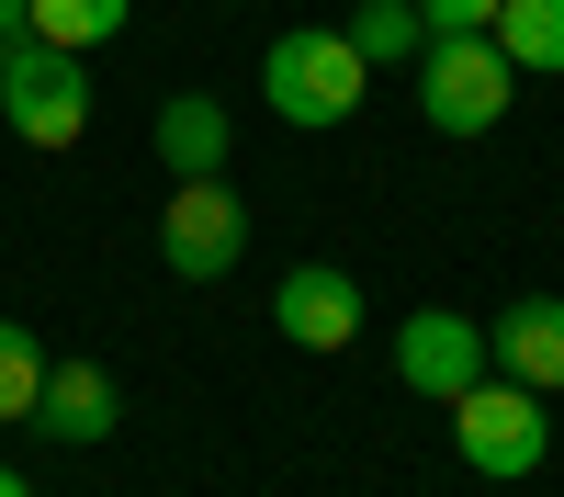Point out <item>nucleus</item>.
<instances>
[{
  "label": "nucleus",
  "instance_id": "obj_1",
  "mask_svg": "<svg viewBox=\"0 0 564 497\" xmlns=\"http://www.w3.org/2000/svg\"><path fill=\"white\" fill-rule=\"evenodd\" d=\"M361 79H372V57H361V45H350L339 23L271 34V57H260V90H271V114H282V125H305V136L350 125V114H361Z\"/></svg>",
  "mask_w": 564,
  "mask_h": 497
},
{
  "label": "nucleus",
  "instance_id": "obj_2",
  "mask_svg": "<svg viewBox=\"0 0 564 497\" xmlns=\"http://www.w3.org/2000/svg\"><path fill=\"white\" fill-rule=\"evenodd\" d=\"M508 79L520 68H508L486 34H430L417 45V114H430L441 136H486L508 114Z\"/></svg>",
  "mask_w": 564,
  "mask_h": 497
},
{
  "label": "nucleus",
  "instance_id": "obj_3",
  "mask_svg": "<svg viewBox=\"0 0 564 497\" xmlns=\"http://www.w3.org/2000/svg\"><path fill=\"white\" fill-rule=\"evenodd\" d=\"M238 249H249V204L226 193V170L170 181V204H159V260L181 271V283H226Z\"/></svg>",
  "mask_w": 564,
  "mask_h": 497
},
{
  "label": "nucleus",
  "instance_id": "obj_4",
  "mask_svg": "<svg viewBox=\"0 0 564 497\" xmlns=\"http://www.w3.org/2000/svg\"><path fill=\"white\" fill-rule=\"evenodd\" d=\"M0 125H12L23 148H79V125H90V57L23 45V57L0 68Z\"/></svg>",
  "mask_w": 564,
  "mask_h": 497
},
{
  "label": "nucleus",
  "instance_id": "obj_5",
  "mask_svg": "<svg viewBox=\"0 0 564 497\" xmlns=\"http://www.w3.org/2000/svg\"><path fill=\"white\" fill-rule=\"evenodd\" d=\"M452 441H463V464L475 475H542V452H553V419H542V396L531 385H463L452 396Z\"/></svg>",
  "mask_w": 564,
  "mask_h": 497
},
{
  "label": "nucleus",
  "instance_id": "obj_6",
  "mask_svg": "<svg viewBox=\"0 0 564 497\" xmlns=\"http://www.w3.org/2000/svg\"><path fill=\"white\" fill-rule=\"evenodd\" d=\"M271 328L294 339V350H350L361 339V283H350L339 260H294L271 283Z\"/></svg>",
  "mask_w": 564,
  "mask_h": 497
},
{
  "label": "nucleus",
  "instance_id": "obj_7",
  "mask_svg": "<svg viewBox=\"0 0 564 497\" xmlns=\"http://www.w3.org/2000/svg\"><path fill=\"white\" fill-rule=\"evenodd\" d=\"M475 374H486V328H475V316L417 305L406 328H395V385H406V396H441V407H452Z\"/></svg>",
  "mask_w": 564,
  "mask_h": 497
},
{
  "label": "nucleus",
  "instance_id": "obj_8",
  "mask_svg": "<svg viewBox=\"0 0 564 497\" xmlns=\"http://www.w3.org/2000/svg\"><path fill=\"white\" fill-rule=\"evenodd\" d=\"M124 419V396H113V374L102 361H45V396H34V430L57 441V452H90Z\"/></svg>",
  "mask_w": 564,
  "mask_h": 497
},
{
  "label": "nucleus",
  "instance_id": "obj_9",
  "mask_svg": "<svg viewBox=\"0 0 564 497\" xmlns=\"http://www.w3.org/2000/svg\"><path fill=\"white\" fill-rule=\"evenodd\" d=\"M486 350L508 361V385L553 396V385H564V294H520V305L486 328Z\"/></svg>",
  "mask_w": 564,
  "mask_h": 497
},
{
  "label": "nucleus",
  "instance_id": "obj_10",
  "mask_svg": "<svg viewBox=\"0 0 564 497\" xmlns=\"http://www.w3.org/2000/svg\"><path fill=\"white\" fill-rule=\"evenodd\" d=\"M159 170L170 181L226 170V102H215V90H170V102H159Z\"/></svg>",
  "mask_w": 564,
  "mask_h": 497
},
{
  "label": "nucleus",
  "instance_id": "obj_11",
  "mask_svg": "<svg viewBox=\"0 0 564 497\" xmlns=\"http://www.w3.org/2000/svg\"><path fill=\"white\" fill-rule=\"evenodd\" d=\"M486 45H497L508 68H542V79H564V0H497Z\"/></svg>",
  "mask_w": 564,
  "mask_h": 497
},
{
  "label": "nucleus",
  "instance_id": "obj_12",
  "mask_svg": "<svg viewBox=\"0 0 564 497\" xmlns=\"http://www.w3.org/2000/svg\"><path fill=\"white\" fill-rule=\"evenodd\" d=\"M34 12V45H68V57H90V45H113L135 23V0H23Z\"/></svg>",
  "mask_w": 564,
  "mask_h": 497
},
{
  "label": "nucleus",
  "instance_id": "obj_13",
  "mask_svg": "<svg viewBox=\"0 0 564 497\" xmlns=\"http://www.w3.org/2000/svg\"><path fill=\"white\" fill-rule=\"evenodd\" d=\"M34 396H45V350H34L23 316H0V430L34 419Z\"/></svg>",
  "mask_w": 564,
  "mask_h": 497
},
{
  "label": "nucleus",
  "instance_id": "obj_14",
  "mask_svg": "<svg viewBox=\"0 0 564 497\" xmlns=\"http://www.w3.org/2000/svg\"><path fill=\"white\" fill-rule=\"evenodd\" d=\"M350 23H361L350 45H361L372 68H384V57H417V45H430V23H417V0H361Z\"/></svg>",
  "mask_w": 564,
  "mask_h": 497
},
{
  "label": "nucleus",
  "instance_id": "obj_15",
  "mask_svg": "<svg viewBox=\"0 0 564 497\" xmlns=\"http://www.w3.org/2000/svg\"><path fill=\"white\" fill-rule=\"evenodd\" d=\"M417 23H430V34H486L497 0H417Z\"/></svg>",
  "mask_w": 564,
  "mask_h": 497
},
{
  "label": "nucleus",
  "instance_id": "obj_16",
  "mask_svg": "<svg viewBox=\"0 0 564 497\" xmlns=\"http://www.w3.org/2000/svg\"><path fill=\"white\" fill-rule=\"evenodd\" d=\"M23 45H34V12H23V0H0V68H12Z\"/></svg>",
  "mask_w": 564,
  "mask_h": 497
},
{
  "label": "nucleus",
  "instance_id": "obj_17",
  "mask_svg": "<svg viewBox=\"0 0 564 497\" xmlns=\"http://www.w3.org/2000/svg\"><path fill=\"white\" fill-rule=\"evenodd\" d=\"M0 497H34V486H23V475H12V464H0Z\"/></svg>",
  "mask_w": 564,
  "mask_h": 497
}]
</instances>
